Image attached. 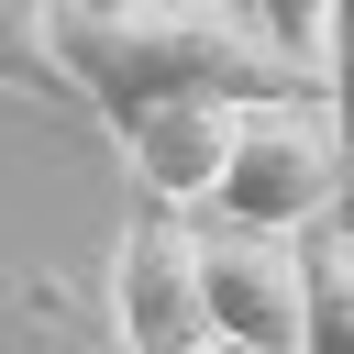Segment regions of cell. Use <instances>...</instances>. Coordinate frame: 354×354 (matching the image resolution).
Masks as SVG:
<instances>
[{"label": "cell", "instance_id": "8992f818", "mask_svg": "<svg viewBox=\"0 0 354 354\" xmlns=\"http://www.w3.org/2000/svg\"><path fill=\"white\" fill-rule=\"evenodd\" d=\"M310 77H321V111H332V155H343V221H354V0H321Z\"/></svg>", "mask_w": 354, "mask_h": 354}, {"label": "cell", "instance_id": "7a4b0ae2", "mask_svg": "<svg viewBox=\"0 0 354 354\" xmlns=\"http://www.w3.org/2000/svg\"><path fill=\"white\" fill-rule=\"evenodd\" d=\"M199 210H221V221H243V232H321V221L343 210V155H332L321 88L243 100L232 133H221V177H210Z\"/></svg>", "mask_w": 354, "mask_h": 354}, {"label": "cell", "instance_id": "6da1fadb", "mask_svg": "<svg viewBox=\"0 0 354 354\" xmlns=\"http://www.w3.org/2000/svg\"><path fill=\"white\" fill-rule=\"evenodd\" d=\"M55 44V77L88 122H122L144 100H288V88H321L310 55H288L243 0H55L44 22Z\"/></svg>", "mask_w": 354, "mask_h": 354}, {"label": "cell", "instance_id": "277c9868", "mask_svg": "<svg viewBox=\"0 0 354 354\" xmlns=\"http://www.w3.org/2000/svg\"><path fill=\"white\" fill-rule=\"evenodd\" d=\"M111 321H122V354H177L199 343V288H188V221L177 210H144L122 232V266H111Z\"/></svg>", "mask_w": 354, "mask_h": 354}, {"label": "cell", "instance_id": "ba28073f", "mask_svg": "<svg viewBox=\"0 0 354 354\" xmlns=\"http://www.w3.org/2000/svg\"><path fill=\"white\" fill-rule=\"evenodd\" d=\"M243 11H254L288 55H310V44H321V0H243Z\"/></svg>", "mask_w": 354, "mask_h": 354}, {"label": "cell", "instance_id": "3957f363", "mask_svg": "<svg viewBox=\"0 0 354 354\" xmlns=\"http://www.w3.org/2000/svg\"><path fill=\"white\" fill-rule=\"evenodd\" d=\"M188 288H199V321L243 354H299V310H310V254L299 232H243V221H210L188 232Z\"/></svg>", "mask_w": 354, "mask_h": 354}, {"label": "cell", "instance_id": "5b68a950", "mask_svg": "<svg viewBox=\"0 0 354 354\" xmlns=\"http://www.w3.org/2000/svg\"><path fill=\"white\" fill-rule=\"evenodd\" d=\"M111 144H122V166H133V188L155 199V210H199L210 199V177H221V133H232V111L221 100H144V111H122V122H100Z\"/></svg>", "mask_w": 354, "mask_h": 354}, {"label": "cell", "instance_id": "52a82bcc", "mask_svg": "<svg viewBox=\"0 0 354 354\" xmlns=\"http://www.w3.org/2000/svg\"><path fill=\"white\" fill-rule=\"evenodd\" d=\"M44 22H55V0H0V88L77 111V100H66V77H55V44H44Z\"/></svg>", "mask_w": 354, "mask_h": 354}]
</instances>
